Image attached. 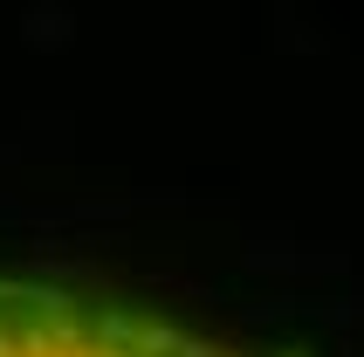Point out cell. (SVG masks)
Masks as SVG:
<instances>
[{"mask_svg":"<svg viewBox=\"0 0 364 357\" xmlns=\"http://www.w3.org/2000/svg\"><path fill=\"white\" fill-rule=\"evenodd\" d=\"M0 357H234V351H213L165 323H138L124 309H97L62 289L0 282Z\"/></svg>","mask_w":364,"mask_h":357,"instance_id":"cell-1","label":"cell"}]
</instances>
